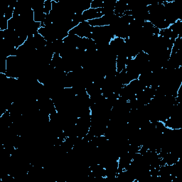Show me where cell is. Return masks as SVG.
Listing matches in <instances>:
<instances>
[{
  "label": "cell",
  "mask_w": 182,
  "mask_h": 182,
  "mask_svg": "<svg viewBox=\"0 0 182 182\" xmlns=\"http://www.w3.org/2000/svg\"><path fill=\"white\" fill-rule=\"evenodd\" d=\"M44 13L47 15L51 13L52 10V1H44Z\"/></svg>",
  "instance_id": "1"
}]
</instances>
